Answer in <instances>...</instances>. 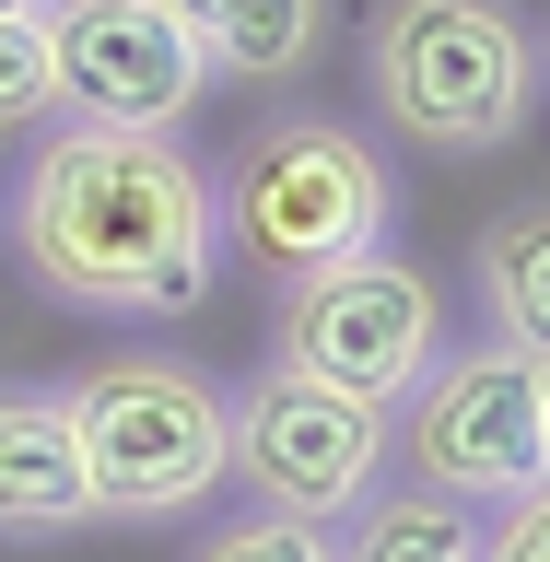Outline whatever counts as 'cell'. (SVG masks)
I'll use <instances>...</instances> for the list:
<instances>
[{"label":"cell","mask_w":550,"mask_h":562,"mask_svg":"<svg viewBox=\"0 0 550 562\" xmlns=\"http://www.w3.org/2000/svg\"><path fill=\"white\" fill-rule=\"evenodd\" d=\"M24 270L82 316H188L223 293V176L176 130H82L35 140L12 176Z\"/></svg>","instance_id":"cell-1"},{"label":"cell","mask_w":550,"mask_h":562,"mask_svg":"<svg viewBox=\"0 0 550 562\" xmlns=\"http://www.w3.org/2000/svg\"><path fill=\"white\" fill-rule=\"evenodd\" d=\"M539 35L516 0H375L363 12V105L434 165H492L527 140Z\"/></svg>","instance_id":"cell-2"},{"label":"cell","mask_w":550,"mask_h":562,"mask_svg":"<svg viewBox=\"0 0 550 562\" xmlns=\"http://www.w3.org/2000/svg\"><path fill=\"white\" fill-rule=\"evenodd\" d=\"M399 223V176L351 117L328 105H281L235 140L223 165V246L258 281H316L340 258H375Z\"/></svg>","instance_id":"cell-3"},{"label":"cell","mask_w":550,"mask_h":562,"mask_svg":"<svg viewBox=\"0 0 550 562\" xmlns=\"http://www.w3.org/2000/svg\"><path fill=\"white\" fill-rule=\"evenodd\" d=\"M59 411H70V446H82L105 527H165L235 481V398L200 363L117 351V363H82L59 386Z\"/></svg>","instance_id":"cell-4"},{"label":"cell","mask_w":550,"mask_h":562,"mask_svg":"<svg viewBox=\"0 0 550 562\" xmlns=\"http://www.w3.org/2000/svg\"><path fill=\"white\" fill-rule=\"evenodd\" d=\"M434 351H446V293H434V270L386 258V246L375 258H340V270H316V281H281V316H270L281 375H316V386H340V398L399 411L434 375Z\"/></svg>","instance_id":"cell-5"},{"label":"cell","mask_w":550,"mask_h":562,"mask_svg":"<svg viewBox=\"0 0 550 562\" xmlns=\"http://www.w3.org/2000/svg\"><path fill=\"white\" fill-rule=\"evenodd\" d=\"M386 457H399V411L375 398H340L316 375H258L235 398V481L258 516H305V527H340L363 492H386Z\"/></svg>","instance_id":"cell-6"},{"label":"cell","mask_w":550,"mask_h":562,"mask_svg":"<svg viewBox=\"0 0 550 562\" xmlns=\"http://www.w3.org/2000/svg\"><path fill=\"white\" fill-rule=\"evenodd\" d=\"M399 457H411L422 492H457V504H516L550 481V411H539V363L504 340L481 351H434V375L411 386V422H399Z\"/></svg>","instance_id":"cell-7"},{"label":"cell","mask_w":550,"mask_h":562,"mask_svg":"<svg viewBox=\"0 0 550 562\" xmlns=\"http://www.w3.org/2000/svg\"><path fill=\"white\" fill-rule=\"evenodd\" d=\"M59 47V117L82 130H176L211 94L200 47L165 0H35Z\"/></svg>","instance_id":"cell-8"},{"label":"cell","mask_w":550,"mask_h":562,"mask_svg":"<svg viewBox=\"0 0 550 562\" xmlns=\"http://www.w3.org/2000/svg\"><path fill=\"white\" fill-rule=\"evenodd\" d=\"M70 527H94L70 411L35 386H0V539H70Z\"/></svg>","instance_id":"cell-9"},{"label":"cell","mask_w":550,"mask_h":562,"mask_svg":"<svg viewBox=\"0 0 550 562\" xmlns=\"http://www.w3.org/2000/svg\"><path fill=\"white\" fill-rule=\"evenodd\" d=\"M165 12L223 82H305L328 59V0H165Z\"/></svg>","instance_id":"cell-10"},{"label":"cell","mask_w":550,"mask_h":562,"mask_svg":"<svg viewBox=\"0 0 550 562\" xmlns=\"http://www.w3.org/2000/svg\"><path fill=\"white\" fill-rule=\"evenodd\" d=\"M469 281H481L492 340H504V351H527V363H550V200L492 211V223H481V246H469Z\"/></svg>","instance_id":"cell-11"},{"label":"cell","mask_w":550,"mask_h":562,"mask_svg":"<svg viewBox=\"0 0 550 562\" xmlns=\"http://www.w3.org/2000/svg\"><path fill=\"white\" fill-rule=\"evenodd\" d=\"M340 562H481V504H457V492H363L340 516Z\"/></svg>","instance_id":"cell-12"},{"label":"cell","mask_w":550,"mask_h":562,"mask_svg":"<svg viewBox=\"0 0 550 562\" xmlns=\"http://www.w3.org/2000/svg\"><path fill=\"white\" fill-rule=\"evenodd\" d=\"M59 117V47H47V12H12L0 24V140H35Z\"/></svg>","instance_id":"cell-13"},{"label":"cell","mask_w":550,"mask_h":562,"mask_svg":"<svg viewBox=\"0 0 550 562\" xmlns=\"http://www.w3.org/2000/svg\"><path fill=\"white\" fill-rule=\"evenodd\" d=\"M188 562H340V527H305V516H258L246 504L235 527H211Z\"/></svg>","instance_id":"cell-14"},{"label":"cell","mask_w":550,"mask_h":562,"mask_svg":"<svg viewBox=\"0 0 550 562\" xmlns=\"http://www.w3.org/2000/svg\"><path fill=\"white\" fill-rule=\"evenodd\" d=\"M481 562H550V481H539V492H516V504H492Z\"/></svg>","instance_id":"cell-15"},{"label":"cell","mask_w":550,"mask_h":562,"mask_svg":"<svg viewBox=\"0 0 550 562\" xmlns=\"http://www.w3.org/2000/svg\"><path fill=\"white\" fill-rule=\"evenodd\" d=\"M12 12H35V0H0V24H12Z\"/></svg>","instance_id":"cell-16"},{"label":"cell","mask_w":550,"mask_h":562,"mask_svg":"<svg viewBox=\"0 0 550 562\" xmlns=\"http://www.w3.org/2000/svg\"><path fill=\"white\" fill-rule=\"evenodd\" d=\"M539 411H550V363H539Z\"/></svg>","instance_id":"cell-17"},{"label":"cell","mask_w":550,"mask_h":562,"mask_svg":"<svg viewBox=\"0 0 550 562\" xmlns=\"http://www.w3.org/2000/svg\"><path fill=\"white\" fill-rule=\"evenodd\" d=\"M539 59H550V35H539Z\"/></svg>","instance_id":"cell-18"}]
</instances>
